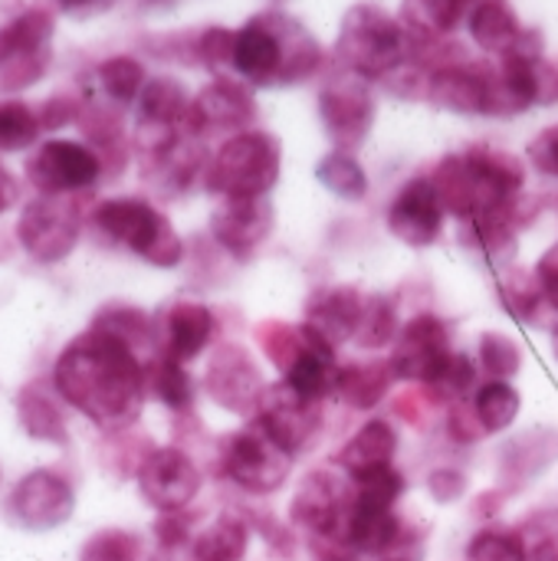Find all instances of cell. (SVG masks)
<instances>
[{
    "instance_id": "cell-49",
    "label": "cell",
    "mask_w": 558,
    "mask_h": 561,
    "mask_svg": "<svg viewBox=\"0 0 558 561\" xmlns=\"http://www.w3.org/2000/svg\"><path fill=\"white\" fill-rule=\"evenodd\" d=\"M155 536L164 549H178L181 542H187V523L181 513H164L155 526Z\"/></svg>"
},
{
    "instance_id": "cell-36",
    "label": "cell",
    "mask_w": 558,
    "mask_h": 561,
    "mask_svg": "<svg viewBox=\"0 0 558 561\" xmlns=\"http://www.w3.org/2000/svg\"><path fill=\"white\" fill-rule=\"evenodd\" d=\"M95 79H99V89L105 92V99L112 105H132L138 102L148 76H145V66L135 59V56H109L99 62L95 69Z\"/></svg>"
},
{
    "instance_id": "cell-47",
    "label": "cell",
    "mask_w": 558,
    "mask_h": 561,
    "mask_svg": "<svg viewBox=\"0 0 558 561\" xmlns=\"http://www.w3.org/2000/svg\"><path fill=\"white\" fill-rule=\"evenodd\" d=\"M428 490L437 503H457L464 493H467V477L460 470H451V467H441L428 477Z\"/></svg>"
},
{
    "instance_id": "cell-40",
    "label": "cell",
    "mask_w": 558,
    "mask_h": 561,
    "mask_svg": "<svg viewBox=\"0 0 558 561\" xmlns=\"http://www.w3.org/2000/svg\"><path fill=\"white\" fill-rule=\"evenodd\" d=\"M92 329H102L122 342H128L135 352L141 345L151 342V322L141 309H132V306H112V309H102L95 319H92Z\"/></svg>"
},
{
    "instance_id": "cell-22",
    "label": "cell",
    "mask_w": 558,
    "mask_h": 561,
    "mask_svg": "<svg viewBox=\"0 0 558 561\" xmlns=\"http://www.w3.org/2000/svg\"><path fill=\"white\" fill-rule=\"evenodd\" d=\"M365 299L355 286H319L309 302H306V329H312L319 339H326L332 348H339L342 342L355 339L362 312H365Z\"/></svg>"
},
{
    "instance_id": "cell-32",
    "label": "cell",
    "mask_w": 558,
    "mask_h": 561,
    "mask_svg": "<svg viewBox=\"0 0 558 561\" xmlns=\"http://www.w3.org/2000/svg\"><path fill=\"white\" fill-rule=\"evenodd\" d=\"M470 404H474V414H477V424L483 434H503L520 417L523 398L510 381H487L477 388Z\"/></svg>"
},
{
    "instance_id": "cell-9",
    "label": "cell",
    "mask_w": 558,
    "mask_h": 561,
    "mask_svg": "<svg viewBox=\"0 0 558 561\" xmlns=\"http://www.w3.org/2000/svg\"><path fill=\"white\" fill-rule=\"evenodd\" d=\"M319 122L339 151H355L365 145L375 125L372 82L355 72H335L319 89Z\"/></svg>"
},
{
    "instance_id": "cell-17",
    "label": "cell",
    "mask_w": 558,
    "mask_h": 561,
    "mask_svg": "<svg viewBox=\"0 0 558 561\" xmlns=\"http://www.w3.org/2000/svg\"><path fill=\"white\" fill-rule=\"evenodd\" d=\"M276 210L270 197H220L210 214L214 240L234 260H253L273 237Z\"/></svg>"
},
{
    "instance_id": "cell-10",
    "label": "cell",
    "mask_w": 558,
    "mask_h": 561,
    "mask_svg": "<svg viewBox=\"0 0 558 561\" xmlns=\"http://www.w3.org/2000/svg\"><path fill=\"white\" fill-rule=\"evenodd\" d=\"M79 210L66 197L39 194L30 201L16 220V240L36 263H62L79 243Z\"/></svg>"
},
{
    "instance_id": "cell-7",
    "label": "cell",
    "mask_w": 558,
    "mask_h": 561,
    "mask_svg": "<svg viewBox=\"0 0 558 561\" xmlns=\"http://www.w3.org/2000/svg\"><path fill=\"white\" fill-rule=\"evenodd\" d=\"M293 454L280 447L257 421L224 440L220 467L234 486L253 496H270L286 486L293 473Z\"/></svg>"
},
{
    "instance_id": "cell-13",
    "label": "cell",
    "mask_w": 558,
    "mask_h": 561,
    "mask_svg": "<svg viewBox=\"0 0 558 561\" xmlns=\"http://www.w3.org/2000/svg\"><path fill=\"white\" fill-rule=\"evenodd\" d=\"M280 447H286L293 457H299L303 450L312 447V440L322 431V404L303 398L296 388H289L286 381L266 385L263 401L257 408L253 417Z\"/></svg>"
},
{
    "instance_id": "cell-27",
    "label": "cell",
    "mask_w": 558,
    "mask_h": 561,
    "mask_svg": "<svg viewBox=\"0 0 558 561\" xmlns=\"http://www.w3.org/2000/svg\"><path fill=\"white\" fill-rule=\"evenodd\" d=\"M401 539V523L395 516V510H375V506H352L349 526H345V539L342 546L349 552L358 556H388Z\"/></svg>"
},
{
    "instance_id": "cell-42",
    "label": "cell",
    "mask_w": 558,
    "mask_h": 561,
    "mask_svg": "<svg viewBox=\"0 0 558 561\" xmlns=\"http://www.w3.org/2000/svg\"><path fill=\"white\" fill-rule=\"evenodd\" d=\"M467 561H529V546L510 529H483L470 539Z\"/></svg>"
},
{
    "instance_id": "cell-34",
    "label": "cell",
    "mask_w": 558,
    "mask_h": 561,
    "mask_svg": "<svg viewBox=\"0 0 558 561\" xmlns=\"http://www.w3.org/2000/svg\"><path fill=\"white\" fill-rule=\"evenodd\" d=\"M148 375V394H155L171 411H187L194 404V381L187 368L168 355H158L145 365Z\"/></svg>"
},
{
    "instance_id": "cell-24",
    "label": "cell",
    "mask_w": 558,
    "mask_h": 561,
    "mask_svg": "<svg viewBox=\"0 0 558 561\" xmlns=\"http://www.w3.org/2000/svg\"><path fill=\"white\" fill-rule=\"evenodd\" d=\"M395 454H398V434L388 421L375 417V421H365L349 440L345 447L339 450L335 463L342 467V473L349 480H358L372 470H382V467H391L395 463Z\"/></svg>"
},
{
    "instance_id": "cell-28",
    "label": "cell",
    "mask_w": 558,
    "mask_h": 561,
    "mask_svg": "<svg viewBox=\"0 0 558 561\" xmlns=\"http://www.w3.org/2000/svg\"><path fill=\"white\" fill-rule=\"evenodd\" d=\"M395 385L391 365L388 362H372V365H339V378H335V394L355 408V411H372L388 388Z\"/></svg>"
},
{
    "instance_id": "cell-18",
    "label": "cell",
    "mask_w": 558,
    "mask_h": 561,
    "mask_svg": "<svg viewBox=\"0 0 558 561\" xmlns=\"http://www.w3.org/2000/svg\"><path fill=\"white\" fill-rule=\"evenodd\" d=\"M451 329L444 319L431 316V312H421L414 316L411 322H405L398 342H395V352L388 358L391 365V375L395 381H418V385H428L441 365L451 358Z\"/></svg>"
},
{
    "instance_id": "cell-48",
    "label": "cell",
    "mask_w": 558,
    "mask_h": 561,
    "mask_svg": "<svg viewBox=\"0 0 558 561\" xmlns=\"http://www.w3.org/2000/svg\"><path fill=\"white\" fill-rule=\"evenodd\" d=\"M536 283H539V289H543L549 309H556L558 312V243L543 253V260H539V266H536Z\"/></svg>"
},
{
    "instance_id": "cell-11",
    "label": "cell",
    "mask_w": 558,
    "mask_h": 561,
    "mask_svg": "<svg viewBox=\"0 0 558 561\" xmlns=\"http://www.w3.org/2000/svg\"><path fill=\"white\" fill-rule=\"evenodd\" d=\"M26 178L39 194L69 197L89 191L102 178V154L82 141L49 138L26 161Z\"/></svg>"
},
{
    "instance_id": "cell-54",
    "label": "cell",
    "mask_w": 558,
    "mask_h": 561,
    "mask_svg": "<svg viewBox=\"0 0 558 561\" xmlns=\"http://www.w3.org/2000/svg\"><path fill=\"white\" fill-rule=\"evenodd\" d=\"M266 3H273V7H280V3H286V0H266Z\"/></svg>"
},
{
    "instance_id": "cell-6",
    "label": "cell",
    "mask_w": 558,
    "mask_h": 561,
    "mask_svg": "<svg viewBox=\"0 0 558 561\" xmlns=\"http://www.w3.org/2000/svg\"><path fill=\"white\" fill-rule=\"evenodd\" d=\"M92 224L112 243L132 250L158 270H171L184 260V243L171 220L141 197H112L92 210Z\"/></svg>"
},
{
    "instance_id": "cell-29",
    "label": "cell",
    "mask_w": 558,
    "mask_h": 561,
    "mask_svg": "<svg viewBox=\"0 0 558 561\" xmlns=\"http://www.w3.org/2000/svg\"><path fill=\"white\" fill-rule=\"evenodd\" d=\"M247 549H250V526H247V519H240L234 513L217 516L191 542L194 561H243Z\"/></svg>"
},
{
    "instance_id": "cell-26",
    "label": "cell",
    "mask_w": 558,
    "mask_h": 561,
    "mask_svg": "<svg viewBox=\"0 0 558 561\" xmlns=\"http://www.w3.org/2000/svg\"><path fill=\"white\" fill-rule=\"evenodd\" d=\"M470 36L483 53L493 56H506L526 33V26L520 23L516 10L506 0H477L470 7Z\"/></svg>"
},
{
    "instance_id": "cell-52",
    "label": "cell",
    "mask_w": 558,
    "mask_h": 561,
    "mask_svg": "<svg viewBox=\"0 0 558 561\" xmlns=\"http://www.w3.org/2000/svg\"><path fill=\"white\" fill-rule=\"evenodd\" d=\"M59 7L66 10H86V7H95V3H105V0H56Z\"/></svg>"
},
{
    "instance_id": "cell-3",
    "label": "cell",
    "mask_w": 558,
    "mask_h": 561,
    "mask_svg": "<svg viewBox=\"0 0 558 561\" xmlns=\"http://www.w3.org/2000/svg\"><path fill=\"white\" fill-rule=\"evenodd\" d=\"M431 181L441 194L444 210L470 220L490 207L516 201L526 184V168L510 151L477 145L470 151L444 158Z\"/></svg>"
},
{
    "instance_id": "cell-46",
    "label": "cell",
    "mask_w": 558,
    "mask_h": 561,
    "mask_svg": "<svg viewBox=\"0 0 558 561\" xmlns=\"http://www.w3.org/2000/svg\"><path fill=\"white\" fill-rule=\"evenodd\" d=\"M529 164L546 174V178H558V125L543 128L533 145H529Z\"/></svg>"
},
{
    "instance_id": "cell-30",
    "label": "cell",
    "mask_w": 558,
    "mask_h": 561,
    "mask_svg": "<svg viewBox=\"0 0 558 561\" xmlns=\"http://www.w3.org/2000/svg\"><path fill=\"white\" fill-rule=\"evenodd\" d=\"M16 417H20V427H23L33 440L56 444V447L69 444L62 414H59V408L49 401V394H46L39 385H26V388L16 394Z\"/></svg>"
},
{
    "instance_id": "cell-55",
    "label": "cell",
    "mask_w": 558,
    "mask_h": 561,
    "mask_svg": "<svg viewBox=\"0 0 558 561\" xmlns=\"http://www.w3.org/2000/svg\"><path fill=\"white\" fill-rule=\"evenodd\" d=\"M388 561H408V559H388Z\"/></svg>"
},
{
    "instance_id": "cell-25",
    "label": "cell",
    "mask_w": 558,
    "mask_h": 561,
    "mask_svg": "<svg viewBox=\"0 0 558 561\" xmlns=\"http://www.w3.org/2000/svg\"><path fill=\"white\" fill-rule=\"evenodd\" d=\"M138 128L148 131H181L191 112L187 89L171 76H155L138 95Z\"/></svg>"
},
{
    "instance_id": "cell-5",
    "label": "cell",
    "mask_w": 558,
    "mask_h": 561,
    "mask_svg": "<svg viewBox=\"0 0 558 561\" xmlns=\"http://www.w3.org/2000/svg\"><path fill=\"white\" fill-rule=\"evenodd\" d=\"M283 148L270 131L230 135L204 168V184L217 197H270L280 181Z\"/></svg>"
},
{
    "instance_id": "cell-33",
    "label": "cell",
    "mask_w": 558,
    "mask_h": 561,
    "mask_svg": "<svg viewBox=\"0 0 558 561\" xmlns=\"http://www.w3.org/2000/svg\"><path fill=\"white\" fill-rule=\"evenodd\" d=\"M316 181L339 201H362L368 194V174L352 151L332 148L316 164Z\"/></svg>"
},
{
    "instance_id": "cell-12",
    "label": "cell",
    "mask_w": 558,
    "mask_h": 561,
    "mask_svg": "<svg viewBox=\"0 0 558 561\" xmlns=\"http://www.w3.org/2000/svg\"><path fill=\"white\" fill-rule=\"evenodd\" d=\"M352 506H355L352 480L345 483L342 477H335L329 470H316L299 483L293 506H289V516L306 533H312L319 539H332L342 546Z\"/></svg>"
},
{
    "instance_id": "cell-2",
    "label": "cell",
    "mask_w": 558,
    "mask_h": 561,
    "mask_svg": "<svg viewBox=\"0 0 558 561\" xmlns=\"http://www.w3.org/2000/svg\"><path fill=\"white\" fill-rule=\"evenodd\" d=\"M322 66V43L283 10L250 16L234 39V69L247 85H296Z\"/></svg>"
},
{
    "instance_id": "cell-51",
    "label": "cell",
    "mask_w": 558,
    "mask_h": 561,
    "mask_svg": "<svg viewBox=\"0 0 558 561\" xmlns=\"http://www.w3.org/2000/svg\"><path fill=\"white\" fill-rule=\"evenodd\" d=\"M529 561H558L556 539H536V542L529 546Z\"/></svg>"
},
{
    "instance_id": "cell-21",
    "label": "cell",
    "mask_w": 558,
    "mask_h": 561,
    "mask_svg": "<svg viewBox=\"0 0 558 561\" xmlns=\"http://www.w3.org/2000/svg\"><path fill=\"white\" fill-rule=\"evenodd\" d=\"M424 95L454 115H487L490 108V69L470 62H447L424 82Z\"/></svg>"
},
{
    "instance_id": "cell-44",
    "label": "cell",
    "mask_w": 558,
    "mask_h": 561,
    "mask_svg": "<svg viewBox=\"0 0 558 561\" xmlns=\"http://www.w3.org/2000/svg\"><path fill=\"white\" fill-rule=\"evenodd\" d=\"M234 39H237V30L207 26V30L197 36V59H201L207 69L234 66Z\"/></svg>"
},
{
    "instance_id": "cell-1",
    "label": "cell",
    "mask_w": 558,
    "mask_h": 561,
    "mask_svg": "<svg viewBox=\"0 0 558 561\" xmlns=\"http://www.w3.org/2000/svg\"><path fill=\"white\" fill-rule=\"evenodd\" d=\"M53 385L69 408L105 431L132 427L148 394V375L138 352L92 325L59 352Z\"/></svg>"
},
{
    "instance_id": "cell-43",
    "label": "cell",
    "mask_w": 558,
    "mask_h": 561,
    "mask_svg": "<svg viewBox=\"0 0 558 561\" xmlns=\"http://www.w3.org/2000/svg\"><path fill=\"white\" fill-rule=\"evenodd\" d=\"M141 559V539L125 529H102L95 533L82 552L79 561H138Z\"/></svg>"
},
{
    "instance_id": "cell-38",
    "label": "cell",
    "mask_w": 558,
    "mask_h": 561,
    "mask_svg": "<svg viewBox=\"0 0 558 561\" xmlns=\"http://www.w3.org/2000/svg\"><path fill=\"white\" fill-rule=\"evenodd\" d=\"M477 365H480V371L490 375V381H510L523 368V352L510 335L483 332L480 345H477Z\"/></svg>"
},
{
    "instance_id": "cell-50",
    "label": "cell",
    "mask_w": 558,
    "mask_h": 561,
    "mask_svg": "<svg viewBox=\"0 0 558 561\" xmlns=\"http://www.w3.org/2000/svg\"><path fill=\"white\" fill-rule=\"evenodd\" d=\"M16 194H20V187L13 181V174L0 164V214H7L16 204Z\"/></svg>"
},
{
    "instance_id": "cell-39",
    "label": "cell",
    "mask_w": 558,
    "mask_h": 561,
    "mask_svg": "<svg viewBox=\"0 0 558 561\" xmlns=\"http://www.w3.org/2000/svg\"><path fill=\"white\" fill-rule=\"evenodd\" d=\"M39 112L20 99L0 102V151H26L39 138Z\"/></svg>"
},
{
    "instance_id": "cell-31",
    "label": "cell",
    "mask_w": 558,
    "mask_h": 561,
    "mask_svg": "<svg viewBox=\"0 0 558 561\" xmlns=\"http://www.w3.org/2000/svg\"><path fill=\"white\" fill-rule=\"evenodd\" d=\"M470 13V0H405L401 23L421 39H437L457 30V23Z\"/></svg>"
},
{
    "instance_id": "cell-19",
    "label": "cell",
    "mask_w": 558,
    "mask_h": 561,
    "mask_svg": "<svg viewBox=\"0 0 558 561\" xmlns=\"http://www.w3.org/2000/svg\"><path fill=\"white\" fill-rule=\"evenodd\" d=\"M204 388H207L210 401H217L224 411L240 414V417H257V408H260L263 391H266L260 368L237 345H220L214 352Z\"/></svg>"
},
{
    "instance_id": "cell-20",
    "label": "cell",
    "mask_w": 558,
    "mask_h": 561,
    "mask_svg": "<svg viewBox=\"0 0 558 561\" xmlns=\"http://www.w3.org/2000/svg\"><path fill=\"white\" fill-rule=\"evenodd\" d=\"M444 217H447V210H444L441 194H437L431 178H411L398 191V197L388 204L391 237L401 240L405 247H414V250H424L441 237Z\"/></svg>"
},
{
    "instance_id": "cell-14",
    "label": "cell",
    "mask_w": 558,
    "mask_h": 561,
    "mask_svg": "<svg viewBox=\"0 0 558 561\" xmlns=\"http://www.w3.org/2000/svg\"><path fill=\"white\" fill-rule=\"evenodd\" d=\"M72 510H76V493L53 470H33V473H26L13 486V493L7 500L10 523L20 526V529H26V533L59 529L62 523H69Z\"/></svg>"
},
{
    "instance_id": "cell-15",
    "label": "cell",
    "mask_w": 558,
    "mask_h": 561,
    "mask_svg": "<svg viewBox=\"0 0 558 561\" xmlns=\"http://www.w3.org/2000/svg\"><path fill=\"white\" fill-rule=\"evenodd\" d=\"M138 490L148 506L164 513L187 510L201 493V470L197 463L178 447H158L138 463Z\"/></svg>"
},
{
    "instance_id": "cell-53",
    "label": "cell",
    "mask_w": 558,
    "mask_h": 561,
    "mask_svg": "<svg viewBox=\"0 0 558 561\" xmlns=\"http://www.w3.org/2000/svg\"><path fill=\"white\" fill-rule=\"evenodd\" d=\"M553 355H556V358H558V325H556V329H553Z\"/></svg>"
},
{
    "instance_id": "cell-16",
    "label": "cell",
    "mask_w": 558,
    "mask_h": 561,
    "mask_svg": "<svg viewBox=\"0 0 558 561\" xmlns=\"http://www.w3.org/2000/svg\"><path fill=\"white\" fill-rule=\"evenodd\" d=\"M257 118V99L247 89V82L217 76L214 82H207L194 99H191V112L184 122V131L194 138L204 135H240L247 131V125Z\"/></svg>"
},
{
    "instance_id": "cell-37",
    "label": "cell",
    "mask_w": 558,
    "mask_h": 561,
    "mask_svg": "<svg viewBox=\"0 0 558 561\" xmlns=\"http://www.w3.org/2000/svg\"><path fill=\"white\" fill-rule=\"evenodd\" d=\"M477 375H480V368H477V362L470 358V355H464V352H451V358L441 365V371L424 385L434 398H441V401H451V404H460V401H467V398H474L477 394Z\"/></svg>"
},
{
    "instance_id": "cell-41",
    "label": "cell",
    "mask_w": 558,
    "mask_h": 561,
    "mask_svg": "<svg viewBox=\"0 0 558 561\" xmlns=\"http://www.w3.org/2000/svg\"><path fill=\"white\" fill-rule=\"evenodd\" d=\"M352 486H355V503L375 510H395V503L405 496V477L401 470H395V463L352 480Z\"/></svg>"
},
{
    "instance_id": "cell-35",
    "label": "cell",
    "mask_w": 558,
    "mask_h": 561,
    "mask_svg": "<svg viewBox=\"0 0 558 561\" xmlns=\"http://www.w3.org/2000/svg\"><path fill=\"white\" fill-rule=\"evenodd\" d=\"M401 329L405 325L398 319V299L385 296V293H375V296L365 299V312H362L355 342L362 348H388V345L398 342Z\"/></svg>"
},
{
    "instance_id": "cell-45",
    "label": "cell",
    "mask_w": 558,
    "mask_h": 561,
    "mask_svg": "<svg viewBox=\"0 0 558 561\" xmlns=\"http://www.w3.org/2000/svg\"><path fill=\"white\" fill-rule=\"evenodd\" d=\"M82 102L76 95H53L43 102L39 108V125L43 131H56V128H66L69 122H79L82 118Z\"/></svg>"
},
{
    "instance_id": "cell-56",
    "label": "cell",
    "mask_w": 558,
    "mask_h": 561,
    "mask_svg": "<svg viewBox=\"0 0 558 561\" xmlns=\"http://www.w3.org/2000/svg\"><path fill=\"white\" fill-rule=\"evenodd\" d=\"M556 210H558V207H556Z\"/></svg>"
},
{
    "instance_id": "cell-23",
    "label": "cell",
    "mask_w": 558,
    "mask_h": 561,
    "mask_svg": "<svg viewBox=\"0 0 558 561\" xmlns=\"http://www.w3.org/2000/svg\"><path fill=\"white\" fill-rule=\"evenodd\" d=\"M161 325H164L161 329V355H168L181 365L197 358L217 332L214 312L204 302H187V299L168 306Z\"/></svg>"
},
{
    "instance_id": "cell-8",
    "label": "cell",
    "mask_w": 558,
    "mask_h": 561,
    "mask_svg": "<svg viewBox=\"0 0 558 561\" xmlns=\"http://www.w3.org/2000/svg\"><path fill=\"white\" fill-rule=\"evenodd\" d=\"M56 20L43 7H30L0 26V92H20L49 69V39Z\"/></svg>"
},
{
    "instance_id": "cell-4",
    "label": "cell",
    "mask_w": 558,
    "mask_h": 561,
    "mask_svg": "<svg viewBox=\"0 0 558 561\" xmlns=\"http://www.w3.org/2000/svg\"><path fill=\"white\" fill-rule=\"evenodd\" d=\"M408 30L378 3H355L345 10L335 36V59L345 72L362 79H388L405 66Z\"/></svg>"
}]
</instances>
